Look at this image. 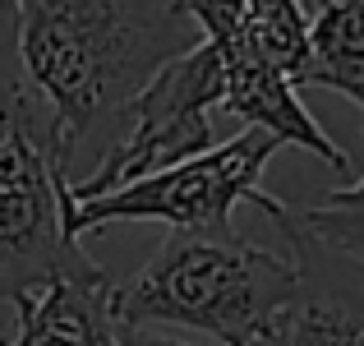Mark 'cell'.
I'll return each mask as SVG.
<instances>
[{"label": "cell", "mask_w": 364, "mask_h": 346, "mask_svg": "<svg viewBox=\"0 0 364 346\" xmlns=\"http://www.w3.org/2000/svg\"><path fill=\"white\" fill-rule=\"evenodd\" d=\"M194 42L176 0H18V70L65 185L97 162L134 93Z\"/></svg>", "instance_id": "cell-1"}, {"label": "cell", "mask_w": 364, "mask_h": 346, "mask_svg": "<svg viewBox=\"0 0 364 346\" xmlns=\"http://www.w3.org/2000/svg\"><path fill=\"white\" fill-rule=\"evenodd\" d=\"M291 291L295 263L235 226H171L157 254L124 286L116 282V319L198 332L222 346H263Z\"/></svg>", "instance_id": "cell-2"}, {"label": "cell", "mask_w": 364, "mask_h": 346, "mask_svg": "<svg viewBox=\"0 0 364 346\" xmlns=\"http://www.w3.org/2000/svg\"><path fill=\"white\" fill-rule=\"evenodd\" d=\"M277 226L295 249V291L263 346H364V185L318 204H277Z\"/></svg>", "instance_id": "cell-3"}, {"label": "cell", "mask_w": 364, "mask_h": 346, "mask_svg": "<svg viewBox=\"0 0 364 346\" xmlns=\"http://www.w3.org/2000/svg\"><path fill=\"white\" fill-rule=\"evenodd\" d=\"M213 107H222V51L208 37H198L189 51L171 56L129 98L88 176L65 185L70 204L111 194L139 176H152L161 167H176V162L213 148L217 134L208 125Z\"/></svg>", "instance_id": "cell-4"}, {"label": "cell", "mask_w": 364, "mask_h": 346, "mask_svg": "<svg viewBox=\"0 0 364 346\" xmlns=\"http://www.w3.org/2000/svg\"><path fill=\"white\" fill-rule=\"evenodd\" d=\"M282 143L258 125H245L235 139L213 143L194 157L161 167L152 176H139L129 185L97 199L70 204L74 236L107 222H166L180 231L198 226H231V213L240 204H254L258 213H272L282 199L263 189V171Z\"/></svg>", "instance_id": "cell-5"}, {"label": "cell", "mask_w": 364, "mask_h": 346, "mask_svg": "<svg viewBox=\"0 0 364 346\" xmlns=\"http://www.w3.org/2000/svg\"><path fill=\"white\" fill-rule=\"evenodd\" d=\"M88 249L70 226V194L51 157V134L23 93L0 120V305L37 291Z\"/></svg>", "instance_id": "cell-6"}, {"label": "cell", "mask_w": 364, "mask_h": 346, "mask_svg": "<svg viewBox=\"0 0 364 346\" xmlns=\"http://www.w3.org/2000/svg\"><path fill=\"white\" fill-rule=\"evenodd\" d=\"M217 51H222V111L240 115L245 125L267 130L282 148L291 143V148L314 152V157L328 162L341 180H355V167H350L346 148L309 115V107H304L300 93H295L300 83H295L291 74L267 65L263 56L245 51L240 42H222Z\"/></svg>", "instance_id": "cell-7"}, {"label": "cell", "mask_w": 364, "mask_h": 346, "mask_svg": "<svg viewBox=\"0 0 364 346\" xmlns=\"http://www.w3.org/2000/svg\"><path fill=\"white\" fill-rule=\"evenodd\" d=\"M14 310L18 332L5 346H120L116 277L92 254L18 295Z\"/></svg>", "instance_id": "cell-8"}, {"label": "cell", "mask_w": 364, "mask_h": 346, "mask_svg": "<svg viewBox=\"0 0 364 346\" xmlns=\"http://www.w3.org/2000/svg\"><path fill=\"white\" fill-rule=\"evenodd\" d=\"M295 83H318L364 107V0H337L314 9Z\"/></svg>", "instance_id": "cell-9"}, {"label": "cell", "mask_w": 364, "mask_h": 346, "mask_svg": "<svg viewBox=\"0 0 364 346\" xmlns=\"http://www.w3.org/2000/svg\"><path fill=\"white\" fill-rule=\"evenodd\" d=\"M304 33H309L304 0H245L240 33L231 42H240L245 51L263 56L267 65H277L295 79V70L304 61Z\"/></svg>", "instance_id": "cell-10"}, {"label": "cell", "mask_w": 364, "mask_h": 346, "mask_svg": "<svg viewBox=\"0 0 364 346\" xmlns=\"http://www.w3.org/2000/svg\"><path fill=\"white\" fill-rule=\"evenodd\" d=\"M23 70H18V0H0V120L23 102Z\"/></svg>", "instance_id": "cell-11"}, {"label": "cell", "mask_w": 364, "mask_h": 346, "mask_svg": "<svg viewBox=\"0 0 364 346\" xmlns=\"http://www.w3.org/2000/svg\"><path fill=\"white\" fill-rule=\"evenodd\" d=\"M185 9V19L198 28V37L208 42H231L240 33V19H245V0H176Z\"/></svg>", "instance_id": "cell-12"}, {"label": "cell", "mask_w": 364, "mask_h": 346, "mask_svg": "<svg viewBox=\"0 0 364 346\" xmlns=\"http://www.w3.org/2000/svg\"><path fill=\"white\" fill-rule=\"evenodd\" d=\"M120 346H222V342L180 328H157V323H120Z\"/></svg>", "instance_id": "cell-13"}]
</instances>
